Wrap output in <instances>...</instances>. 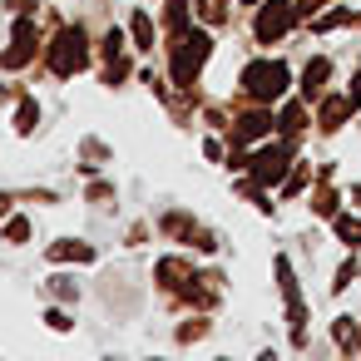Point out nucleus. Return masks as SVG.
<instances>
[{
	"instance_id": "obj_1",
	"label": "nucleus",
	"mask_w": 361,
	"mask_h": 361,
	"mask_svg": "<svg viewBox=\"0 0 361 361\" xmlns=\"http://www.w3.org/2000/svg\"><path fill=\"white\" fill-rule=\"evenodd\" d=\"M208 35L203 30H178V40H173V80L178 85H193V75L203 70V60H208Z\"/></svg>"
},
{
	"instance_id": "obj_2",
	"label": "nucleus",
	"mask_w": 361,
	"mask_h": 361,
	"mask_svg": "<svg viewBox=\"0 0 361 361\" xmlns=\"http://www.w3.org/2000/svg\"><path fill=\"white\" fill-rule=\"evenodd\" d=\"M85 65H90L85 30H80V25H65V30L55 35V45H50V70H55V75H75V70H85Z\"/></svg>"
},
{
	"instance_id": "obj_3",
	"label": "nucleus",
	"mask_w": 361,
	"mask_h": 361,
	"mask_svg": "<svg viewBox=\"0 0 361 361\" xmlns=\"http://www.w3.org/2000/svg\"><path fill=\"white\" fill-rule=\"evenodd\" d=\"M243 90L252 94V99H277L282 90H287V65L282 60H252L247 70H243Z\"/></svg>"
},
{
	"instance_id": "obj_4",
	"label": "nucleus",
	"mask_w": 361,
	"mask_h": 361,
	"mask_svg": "<svg viewBox=\"0 0 361 361\" xmlns=\"http://www.w3.org/2000/svg\"><path fill=\"white\" fill-rule=\"evenodd\" d=\"M287 159H292V144H272V149H262L247 169H252L257 183H277V178L287 173Z\"/></svg>"
},
{
	"instance_id": "obj_5",
	"label": "nucleus",
	"mask_w": 361,
	"mask_h": 361,
	"mask_svg": "<svg viewBox=\"0 0 361 361\" xmlns=\"http://www.w3.org/2000/svg\"><path fill=\"white\" fill-rule=\"evenodd\" d=\"M292 16H297V6H287V0H267L262 16H257V40H277L292 25Z\"/></svg>"
},
{
	"instance_id": "obj_6",
	"label": "nucleus",
	"mask_w": 361,
	"mask_h": 361,
	"mask_svg": "<svg viewBox=\"0 0 361 361\" xmlns=\"http://www.w3.org/2000/svg\"><path fill=\"white\" fill-rule=\"evenodd\" d=\"M30 55H35V20H30V16H20V20H16V45L0 55V65H6V70H20Z\"/></svg>"
},
{
	"instance_id": "obj_7",
	"label": "nucleus",
	"mask_w": 361,
	"mask_h": 361,
	"mask_svg": "<svg viewBox=\"0 0 361 361\" xmlns=\"http://www.w3.org/2000/svg\"><path fill=\"white\" fill-rule=\"evenodd\" d=\"M272 129V119L267 114H243L238 119V129H233V144H252V139H262Z\"/></svg>"
},
{
	"instance_id": "obj_8",
	"label": "nucleus",
	"mask_w": 361,
	"mask_h": 361,
	"mask_svg": "<svg viewBox=\"0 0 361 361\" xmlns=\"http://www.w3.org/2000/svg\"><path fill=\"white\" fill-rule=\"evenodd\" d=\"M326 75H331V65H326V60H312V65H307V75H302V94H307V99H312V94H322Z\"/></svg>"
},
{
	"instance_id": "obj_9",
	"label": "nucleus",
	"mask_w": 361,
	"mask_h": 361,
	"mask_svg": "<svg viewBox=\"0 0 361 361\" xmlns=\"http://www.w3.org/2000/svg\"><path fill=\"white\" fill-rule=\"evenodd\" d=\"M50 257H55V262H70V257H75V262H90V257H94V247H90V243H55V247H50Z\"/></svg>"
},
{
	"instance_id": "obj_10",
	"label": "nucleus",
	"mask_w": 361,
	"mask_h": 361,
	"mask_svg": "<svg viewBox=\"0 0 361 361\" xmlns=\"http://www.w3.org/2000/svg\"><path fill=\"white\" fill-rule=\"evenodd\" d=\"M346 114H351V99H326L322 104V129H341Z\"/></svg>"
},
{
	"instance_id": "obj_11",
	"label": "nucleus",
	"mask_w": 361,
	"mask_h": 361,
	"mask_svg": "<svg viewBox=\"0 0 361 361\" xmlns=\"http://www.w3.org/2000/svg\"><path fill=\"white\" fill-rule=\"evenodd\" d=\"M159 282H164V287H183V282H188V267H183L178 257H164V262H159Z\"/></svg>"
},
{
	"instance_id": "obj_12",
	"label": "nucleus",
	"mask_w": 361,
	"mask_h": 361,
	"mask_svg": "<svg viewBox=\"0 0 361 361\" xmlns=\"http://www.w3.org/2000/svg\"><path fill=\"white\" fill-rule=\"evenodd\" d=\"M134 40H139V50H154V20L144 11L134 16Z\"/></svg>"
},
{
	"instance_id": "obj_13",
	"label": "nucleus",
	"mask_w": 361,
	"mask_h": 361,
	"mask_svg": "<svg viewBox=\"0 0 361 361\" xmlns=\"http://www.w3.org/2000/svg\"><path fill=\"white\" fill-rule=\"evenodd\" d=\"M35 124H40V109H35V99H20V114H16V129H20V134H30Z\"/></svg>"
},
{
	"instance_id": "obj_14",
	"label": "nucleus",
	"mask_w": 361,
	"mask_h": 361,
	"mask_svg": "<svg viewBox=\"0 0 361 361\" xmlns=\"http://www.w3.org/2000/svg\"><path fill=\"white\" fill-rule=\"evenodd\" d=\"M198 16H203L208 25H218V20H228V0H198Z\"/></svg>"
},
{
	"instance_id": "obj_15",
	"label": "nucleus",
	"mask_w": 361,
	"mask_h": 361,
	"mask_svg": "<svg viewBox=\"0 0 361 361\" xmlns=\"http://www.w3.org/2000/svg\"><path fill=\"white\" fill-rule=\"evenodd\" d=\"M277 124H282V134H297V129H302V124H307V114H302V104H287V109H282V119H277Z\"/></svg>"
},
{
	"instance_id": "obj_16",
	"label": "nucleus",
	"mask_w": 361,
	"mask_h": 361,
	"mask_svg": "<svg viewBox=\"0 0 361 361\" xmlns=\"http://www.w3.org/2000/svg\"><path fill=\"white\" fill-rule=\"evenodd\" d=\"M336 233H341V243L361 247V218H336Z\"/></svg>"
},
{
	"instance_id": "obj_17",
	"label": "nucleus",
	"mask_w": 361,
	"mask_h": 361,
	"mask_svg": "<svg viewBox=\"0 0 361 361\" xmlns=\"http://www.w3.org/2000/svg\"><path fill=\"white\" fill-rule=\"evenodd\" d=\"M336 341H341V346H356V351H361V336H356L351 317H341V322H336Z\"/></svg>"
},
{
	"instance_id": "obj_18",
	"label": "nucleus",
	"mask_w": 361,
	"mask_h": 361,
	"mask_svg": "<svg viewBox=\"0 0 361 361\" xmlns=\"http://www.w3.org/2000/svg\"><path fill=\"white\" fill-rule=\"evenodd\" d=\"M312 208H317V213H322V218H331V213H336V193H331V188H322V193H317V203H312Z\"/></svg>"
},
{
	"instance_id": "obj_19",
	"label": "nucleus",
	"mask_w": 361,
	"mask_h": 361,
	"mask_svg": "<svg viewBox=\"0 0 361 361\" xmlns=\"http://www.w3.org/2000/svg\"><path fill=\"white\" fill-rule=\"evenodd\" d=\"M6 238H11V243H25V238H30V223H25V218H11V223H6Z\"/></svg>"
},
{
	"instance_id": "obj_20",
	"label": "nucleus",
	"mask_w": 361,
	"mask_h": 361,
	"mask_svg": "<svg viewBox=\"0 0 361 361\" xmlns=\"http://www.w3.org/2000/svg\"><path fill=\"white\" fill-rule=\"evenodd\" d=\"M346 20H351V11H331V16L317 20V30H336V25H346Z\"/></svg>"
},
{
	"instance_id": "obj_21",
	"label": "nucleus",
	"mask_w": 361,
	"mask_h": 361,
	"mask_svg": "<svg viewBox=\"0 0 361 361\" xmlns=\"http://www.w3.org/2000/svg\"><path fill=\"white\" fill-rule=\"evenodd\" d=\"M50 292H55V297H75V282H70V277H50Z\"/></svg>"
},
{
	"instance_id": "obj_22",
	"label": "nucleus",
	"mask_w": 361,
	"mask_h": 361,
	"mask_svg": "<svg viewBox=\"0 0 361 361\" xmlns=\"http://www.w3.org/2000/svg\"><path fill=\"white\" fill-rule=\"evenodd\" d=\"M351 277H356V262H346V267H341V272H336V282H331V287H336V292H341V287H346V282H351Z\"/></svg>"
},
{
	"instance_id": "obj_23",
	"label": "nucleus",
	"mask_w": 361,
	"mask_h": 361,
	"mask_svg": "<svg viewBox=\"0 0 361 361\" xmlns=\"http://www.w3.org/2000/svg\"><path fill=\"white\" fill-rule=\"evenodd\" d=\"M11 6H16L20 16H30V6H35V0H11Z\"/></svg>"
},
{
	"instance_id": "obj_24",
	"label": "nucleus",
	"mask_w": 361,
	"mask_h": 361,
	"mask_svg": "<svg viewBox=\"0 0 361 361\" xmlns=\"http://www.w3.org/2000/svg\"><path fill=\"white\" fill-rule=\"evenodd\" d=\"M351 99H361V70H356V85H351Z\"/></svg>"
},
{
	"instance_id": "obj_25",
	"label": "nucleus",
	"mask_w": 361,
	"mask_h": 361,
	"mask_svg": "<svg viewBox=\"0 0 361 361\" xmlns=\"http://www.w3.org/2000/svg\"><path fill=\"white\" fill-rule=\"evenodd\" d=\"M6 208H11V198H0V218H6Z\"/></svg>"
},
{
	"instance_id": "obj_26",
	"label": "nucleus",
	"mask_w": 361,
	"mask_h": 361,
	"mask_svg": "<svg viewBox=\"0 0 361 361\" xmlns=\"http://www.w3.org/2000/svg\"><path fill=\"white\" fill-rule=\"evenodd\" d=\"M351 198H356V203H361V183H356V193H351Z\"/></svg>"
},
{
	"instance_id": "obj_27",
	"label": "nucleus",
	"mask_w": 361,
	"mask_h": 361,
	"mask_svg": "<svg viewBox=\"0 0 361 361\" xmlns=\"http://www.w3.org/2000/svg\"><path fill=\"white\" fill-rule=\"evenodd\" d=\"M243 6H257V0H243Z\"/></svg>"
}]
</instances>
